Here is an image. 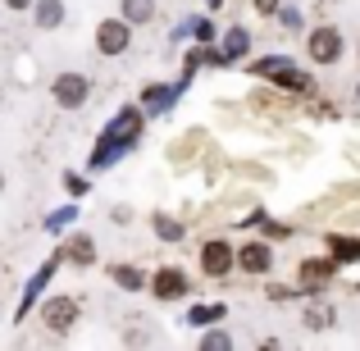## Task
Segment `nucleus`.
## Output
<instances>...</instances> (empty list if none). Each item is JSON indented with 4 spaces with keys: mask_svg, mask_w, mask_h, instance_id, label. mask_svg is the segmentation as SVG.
I'll list each match as a JSON object with an SVG mask.
<instances>
[{
    "mask_svg": "<svg viewBox=\"0 0 360 351\" xmlns=\"http://www.w3.org/2000/svg\"><path fill=\"white\" fill-rule=\"evenodd\" d=\"M224 5V0H205V9H219Z\"/></svg>",
    "mask_w": 360,
    "mask_h": 351,
    "instance_id": "21",
    "label": "nucleus"
},
{
    "mask_svg": "<svg viewBox=\"0 0 360 351\" xmlns=\"http://www.w3.org/2000/svg\"><path fill=\"white\" fill-rule=\"evenodd\" d=\"M255 14H264V18L278 14V0H255Z\"/></svg>",
    "mask_w": 360,
    "mask_h": 351,
    "instance_id": "19",
    "label": "nucleus"
},
{
    "mask_svg": "<svg viewBox=\"0 0 360 351\" xmlns=\"http://www.w3.org/2000/svg\"><path fill=\"white\" fill-rule=\"evenodd\" d=\"M123 18L128 23H150L155 18V0H123Z\"/></svg>",
    "mask_w": 360,
    "mask_h": 351,
    "instance_id": "15",
    "label": "nucleus"
},
{
    "mask_svg": "<svg viewBox=\"0 0 360 351\" xmlns=\"http://www.w3.org/2000/svg\"><path fill=\"white\" fill-rule=\"evenodd\" d=\"M41 324L51 328V333H69V328L78 324V301L73 297H51L41 306Z\"/></svg>",
    "mask_w": 360,
    "mask_h": 351,
    "instance_id": "5",
    "label": "nucleus"
},
{
    "mask_svg": "<svg viewBox=\"0 0 360 351\" xmlns=\"http://www.w3.org/2000/svg\"><path fill=\"white\" fill-rule=\"evenodd\" d=\"M246 46H251V37L233 27V32H229V42H224V60H238V55L246 51Z\"/></svg>",
    "mask_w": 360,
    "mask_h": 351,
    "instance_id": "17",
    "label": "nucleus"
},
{
    "mask_svg": "<svg viewBox=\"0 0 360 351\" xmlns=\"http://www.w3.org/2000/svg\"><path fill=\"white\" fill-rule=\"evenodd\" d=\"M150 292H155L160 301H178V297H187V274H183V269H160L155 279H150Z\"/></svg>",
    "mask_w": 360,
    "mask_h": 351,
    "instance_id": "7",
    "label": "nucleus"
},
{
    "mask_svg": "<svg viewBox=\"0 0 360 351\" xmlns=\"http://www.w3.org/2000/svg\"><path fill=\"white\" fill-rule=\"evenodd\" d=\"M356 101H360V82H356Z\"/></svg>",
    "mask_w": 360,
    "mask_h": 351,
    "instance_id": "23",
    "label": "nucleus"
},
{
    "mask_svg": "<svg viewBox=\"0 0 360 351\" xmlns=\"http://www.w3.org/2000/svg\"><path fill=\"white\" fill-rule=\"evenodd\" d=\"M132 46V23L128 18H101V27H96V51L101 55H110V60H115V55H123Z\"/></svg>",
    "mask_w": 360,
    "mask_h": 351,
    "instance_id": "1",
    "label": "nucleus"
},
{
    "mask_svg": "<svg viewBox=\"0 0 360 351\" xmlns=\"http://www.w3.org/2000/svg\"><path fill=\"white\" fill-rule=\"evenodd\" d=\"M306 55L315 64H338L342 60V32H338V27H315V32L306 37Z\"/></svg>",
    "mask_w": 360,
    "mask_h": 351,
    "instance_id": "2",
    "label": "nucleus"
},
{
    "mask_svg": "<svg viewBox=\"0 0 360 351\" xmlns=\"http://www.w3.org/2000/svg\"><path fill=\"white\" fill-rule=\"evenodd\" d=\"M328 274H333V260H306V264H301V283H306V288L328 283Z\"/></svg>",
    "mask_w": 360,
    "mask_h": 351,
    "instance_id": "12",
    "label": "nucleus"
},
{
    "mask_svg": "<svg viewBox=\"0 0 360 351\" xmlns=\"http://www.w3.org/2000/svg\"><path fill=\"white\" fill-rule=\"evenodd\" d=\"M5 5H9V9H27V5H32V0H5Z\"/></svg>",
    "mask_w": 360,
    "mask_h": 351,
    "instance_id": "20",
    "label": "nucleus"
},
{
    "mask_svg": "<svg viewBox=\"0 0 360 351\" xmlns=\"http://www.w3.org/2000/svg\"><path fill=\"white\" fill-rule=\"evenodd\" d=\"M110 279H115L123 292H137V288H146V279H141V269H132V264H115V269H110Z\"/></svg>",
    "mask_w": 360,
    "mask_h": 351,
    "instance_id": "13",
    "label": "nucleus"
},
{
    "mask_svg": "<svg viewBox=\"0 0 360 351\" xmlns=\"http://www.w3.org/2000/svg\"><path fill=\"white\" fill-rule=\"evenodd\" d=\"M233 264H238V251H233L229 242H219V237H214V242L201 246V269L210 274V279H224Z\"/></svg>",
    "mask_w": 360,
    "mask_h": 351,
    "instance_id": "6",
    "label": "nucleus"
},
{
    "mask_svg": "<svg viewBox=\"0 0 360 351\" xmlns=\"http://www.w3.org/2000/svg\"><path fill=\"white\" fill-rule=\"evenodd\" d=\"M328 246H333V260H342V264L360 260V237H328Z\"/></svg>",
    "mask_w": 360,
    "mask_h": 351,
    "instance_id": "14",
    "label": "nucleus"
},
{
    "mask_svg": "<svg viewBox=\"0 0 360 351\" xmlns=\"http://www.w3.org/2000/svg\"><path fill=\"white\" fill-rule=\"evenodd\" d=\"M51 96L60 101L64 110H82V106H87V96H91V82L82 78V73H60V78L51 82Z\"/></svg>",
    "mask_w": 360,
    "mask_h": 351,
    "instance_id": "3",
    "label": "nucleus"
},
{
    "mask_svg": "<svg viewBox=\"0 0 360 351\" xmlns=\"http://www.w3.org/2000/svg\"><path fill=\"white\" fill-rule=\"evenodd\" d=\"M255 73H260V78H274V82H283V87H297V91H306V87H310V78H306V73H301L297 64L288 60V55H283V60H278V55L260 60V64H255Z\"/></svg>",
    "mask_w": 360,
    "mask_h": 351,
    "instance_id": "4",
    "label": "nucleus"
},
{
    "mask_svg": "<svg viewBox=\"0 0 360 351\" xmlns=\"http://www.w3.org/2000/svg\"><path fill=\"white\" fill-rule=\"evenodd\" d=\"M238 264H242L246 274H269L274 269V251L264 242H246L242 251H238Z\"/></svg>",
    "mask_w": 360,
    "mask_h": 351,
    "instance_id": "8",
    "label": "nucleus"
},
{
    "mask_svg": "<svg viewBox=\"0 0 360 351\" xmlns=\"http://www.w3.org/2000/svg\"><path fill=\"white\" fill-rule=\"evenodd\" d=\"M333 319H338V310L328 306V301H310L306 315H301V324H306L310 333H324V328H333Z\"/></svg>",
    "mask_w": 360,
    "mask_h": 351,
    "instance_id": "9",
    "label": "nucleus"
},
{
    "mask_svg": "<svg viewBox=\"0 0 360 351\" xmlns=\"http://www.w3.org/2000/svg\"><path fill=\"white\" fill-rule=\"evenodd\" d=\"M229 347H233V338H229V333H219V328L201 338V351H229Z\"/></svg>",
    "mask_w": 360,
    "mask_h": 351,
    "instance_id": "18",
    "label": "nucleus"
},
{
    "mask_svg": "<svg viewBox=\"0 0 360 351\" xmlns=\"http://www.w3.org/2000/svg\"><path fill=\"white\" fill-rule=\"evenodd\" d=\"M64 23V0H37V27L51 32V27Z\"/></svg>",
    "mask_w": 360,
    "mask_h": 351,
    "instance_id": "10",
    "label": "nucleus"
},
{
    "mask_svg": "<svg viewBox=\"0 0 360 351\" xmlns=\"http://www.w3.org/2000/svg\"><path fill=\"white\" fill-rule=\"evenodd\" d=\"M0 192H5V174H0Z\"/></svg>",
    "mask_w": 360,
    "mask_h": 351,
    "instance_id": "22",
    "label": "nucleus"
},
{
    "mask_svg": "<svg viewBox=\"0 0 360 351\" xmlns=\"http://www.w3.org/2000/svg\"><path fill=\"white\" fill-rule=\"evenodd\" d=\"M150 224H155L160 242H183V224H178V219H169V215H150Z\"/></svg>",
    "mask_w": 360,
    "mask_h": 351,
    "instance_id": "16",
    "label": "nucleus"
},
{
    "mask_svg": "<svg viewBox=\"0 0 360 351\" xmlns=\"http://www.w3.org/2000/svg\"><path fill=\"white\" fill-rule=\"evenodd\" d=\"M64 255H69V260L73 264H91V260H96V251H91V237H69V242H64Z\"/></svg>",
    "mask_w": 360,
    "mask_h": 351,
    "instance_id": "11",
    "label": "nucleus"
},
{
    "mask_svg": "<svg viewBox=\"0 0 360 351\" xmlns=\"http://www.w3.org/2000/svg\"><path fill=\"white\" fill-rule=\"evenodd\" d=\"M356 55H360V42H356Z\"/></svg>",
    "mask_w": 360,
    "mask_h": 351,
    "instance_id": "24",
    "label": "nucleus"
}]
</instances>
